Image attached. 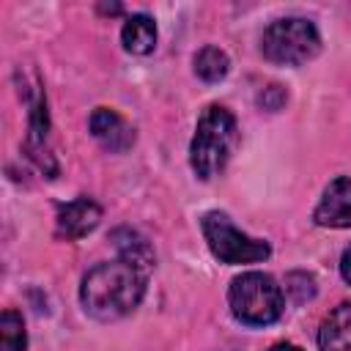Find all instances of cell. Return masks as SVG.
Returning a JSON list of instances; mask_svg holds the SVG:
<instances>
[{"label": "cell", "mask_w": 351, "mask_h": 351, "mask_svg": "<svg viewBox=\"0 0 351 351\" xmlns=\"http://www.w3.org/2000/svg\"><path fill=\"white\" fill-rule=\"evenodd\" d=\"M145 280L148 274L140 271L137 266L126 261H110L93 266L80 285V302L88 315L96 321H118L129 315L143 293H145Z\"/></svg>", "instance_id": "1"}, {"label": "cell", "mask_w": 351, "mask_h": 351, "mask_svg": "<svg viewBox=\"0 0 351 351\" xmlns=\"http://www.w3.org/2000/svg\"><path fill=\"white\" fill-rule=\"evenodd\" d=\"M239 140L236 118L222 104H208L197 118L195 137L189 145V165L197 178H214L230 159V151Z\"/></svg>", "instance_id": "2"}, {"label": "cell", "mask_w": 351, "mask_h": 351, "mask_svg": "<svg viewBox=\"0 0 351 351\" xmlns=\"http://www.w3.org/2000/svg\"><path fill=\"white\" fill-rule=\"evenodd\" d=\"M230 313L247 326H266L282 315V291L263 271L239 274L228 291Z\"/></svg>", "instance_id": "3"}, {"label": "cell", "mask_w": 351, "mask_h": 351, "mask_svg": "<svg viewBox=\"0 0 351 351\" xmlns=\"http://www.w3.org/2000/svg\"><path fill=\"white\" fill-rule=\"evenodd\" d=\"M261 49H263V58L271 63L299 66V63H307L310 58L318 55L321 38H318V30L310 19L285 16V19L271 22L263 30Z\"/></svg>", "instance_id": "4"}, {"label": "cell", "mask_w": 351, "mask_h": 351, "mask_svg": "<svg viewBox=\"0 0 351 351\" xmlns=\"http://www.w3.org/2000/svg\"><path fill=\"white\" fill-rule=\"evenodd\" d=\"M200 230H203V239H206L208 250L222 263H258V261L269 258V252H271L266 241L241 233L228 219V214H222V211L203 214Z\"/></svg>", "instance_id": "5"}, {"label": "cell", "mask_w": 351, "mask_h": 351, "mask_svg": "<svg viewBox=\"0 0 351 351\" xmlns=\"http://www.w3.org/2000/svg\"><path fill=\"white\" fill-rule=\"evenodd\" d=\"M101 219V208L99 203H93L90 197H74L69 203L58 206V217H55V230L60 239H82L88 236Z\"/></svg>", "instance_id": "6"}, {"label": "cell", "mask_w": 351, "mask_h": 351, "mask_svg": "<svg viewBox=\"0 0 351 351\" xmlns=\"http://www.w3.org/2000/svg\"><path fill=\"white\" fill-rule=\"evenodd\" d=\"M313 219L324 228H351V178H335L326 189L321 203L315 206Z\"/></svg>", "instance_id": "7"}, {"label": "cell", "mask_w": 351, "mask_h": 351, "mask_svg": "<svg viewBox=\"0 0 351 351\" xmlns=\"http://www.w3.org/2000/svg\"><path fill=\"white\" fill-rule=\"evenodd\" d=\"M90 134L107 151H115V154L132 148V143H134V129L115 110H107V107H96L93 110V115H90Z\"/></svg>", "instance_id": "8"}, {"label": "cell", "mask_w": 351, "mask_h": 351, "mask_svg": "<svg viewBox=\"0 0 351 351\" xmlns=\"http://www.w3.org/2000/svg\"><path fill=\"white\" fill-rule=\"evenodd\" d=\"M321 351H351V302L337 304L318 329Z\"/></svg>", "instance_id": "9"}, {"label": "cell", "mask_w": 351, "mask_h": 351, "mask_svg": "<svg viewBox=\"0 0 351 351\" xmlns=\"http://www.w3.org/2000/svg\"><path fill=\"white\" fill-rule=\"evenodd\" d=\"M112 241H115V247H118V258H121V261L137 266V269L145 271V274L154 269L156 255H154V247L148 244L145 236H140V233L132 230V228H121V230L112 233Z\"/></svg>", "instance_id": "10"}, {"label": "cell", "mask_w": 351, "mask_h": 351, "mask_svg": "<svg viewBox=\"0 0 351 351\" xmlns=\"http://www.w3.org/2000/svg\"><path fill=\"white\" fill-rule=\"evenodd\" d=\"M123 49L132 55H148L156 47V25L148 14H132L121 30Z\"/></svg>", "instance_id": "11"}, {"label": "cell", "mask_w": 351, "mask_h": 351, "mask_svg": "<svg viewBox=\"0 0 351 351\" xmlns=\"http://www.w3.org/2000/svg\"><path fill=\"white\" fill-rule=\"evenodd\" d=\"M228 69H230V60L219 47H203L195 55V74L206 82H219L228 74Z\"/></svg>", "instance_id": "12"}, {"label": "cell", "mask_w": 351, "mask_h": 351, "mask_svg": "<svg viewBox=\"0 0 351 351\" xmlns=\"http://www.w3.org/2000/svg\"><path fill=\"white\" fill-rule=\"evenodd\" d=\"M25 348H27L25 321L19 313L5 310L0 318V351H25Z\"/></svg>", "instance_id": "13"}, {"label": "cell", "mask_w": 351, "mask_h": 351, "mask_svg": "<svg viewBox=\"0 0 351 351\" xmlns=\"http://www.w3.org/2000/svg\"><path fill=\"white\" fill-rule=\"evenodd\" d=\"M261 107H266V110H280L282 107V101H285V90L280 88V85H269V88H263V93H261Z\"/></svg>", "instance_id": "14"}, {"label": "cell", "mask_w": 351, "mask_h": 351, "mask_svg": "<svg viewBox=\"0 0 351 351\" xmlns=\"http://www.w3.org/2000/svg\"><path fill=\"white\" fill-rule=\"evenodd\" d=\"M340 274H343V280L351 285V244L346 247V252H343V258H340Z\"/></svg>", "instance_id": "15"}, {"label": "cell", "mask_w": 351, "mask_h": 351, "mask_svg": "<svg viewBox=\"0 0 351 351\" xmlns=\"http://www.w3.org/2000/svg\"><path fill=\"white\" fill-rule=\"evenodd\" d=\"M269 351H302V348L293 346V343H277V346H271Z\"/></svg>", "instance_id": "16"}]
</instances>
